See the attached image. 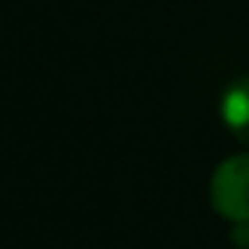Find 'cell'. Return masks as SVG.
I'll list each match as a JSON object with an SVG mask.
<instances>
[{
    "label": "cell",
    "mask_w": 249,
    "mask_h": 249,
    "mask_svg": "<svg viewBox=\"0 0 249 249\" xmlns=\"http://www.w3.org/2000/svg\"><path fill=\"white\" fill-rule=\"evenodd\" d=\"M211 208L229 223H249V153L223 159L208 182Z\"/></svg>",
    "instance_id": "obj_1"
},
{
    "label": "cell",
    "mask_w": 249,
    "mask_h": 249,
    "mask_svg": "<svg viewBox=\"0 0 249 249\" xmlns=\"http://www.w3.org/2000/svg\"><path fill=\"white\" fill-rule=\"evenodd\" d=\"M220 117L226 129L249 147V73L231 79L220 94Z\"/></svg>",
    "instance_id": "obj_2"
},
{
    "label": "cell",
    "mask_w": 249,
    "mask_h": 249,
    "mask_svg": "<svg viewBox=\"0 0 249 249\" xmlns=\"http://www.w3.org/2000/svg\"><path fill=\"white\" fill-rule=\"evenodd\" d=\"M231 243L237 249H249V223H231Z\"/></svg>",
    "instance_id": "obj_3"
}]
</instances>
